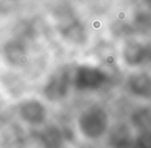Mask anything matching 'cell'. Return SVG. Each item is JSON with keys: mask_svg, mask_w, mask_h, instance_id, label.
Wrapping results in <instances>:
<instances>
[{"mask_svg": "<svg viewBox=\"0 0 151 148\" xmlns=\"http://www.w3.org/2000/svg\"><path fill=\"white\" fill-rule=\"evenodd\" d=\"M108 81V76L101 69L91 65H81L76 69L73 86L78 90H95Z\"/></svg>", "mask_w": 151, "mask_h": 148, "instance_id": "obj_2", "label": "cell"}, {"mask_svg": "<svg viewBox=\"0 0 151 148\" xmlns=\"http://www.w3.org/2000/svg\"><path fill=\"white\" fill-rule=\"evenodd\" d=\"M5 56L13 64H23L26 61L27 52L24 46L19 43L13 42L5 46Z\"/></svg>", "mask_w": 151, "mask_h": 148, "instance_id": "obj_8", "label": "cell"}, {"mask_svg": "<svg viewBox=\"0 0 151 148\" xmlns=\"http://www.w3.org/2000/svg\"><path fill=\"white\" fill-rule=\"evenodd\" d=\"M78 126L84 137L88 139H99L107 131L109 126V117L101 107H90L80 114Z\"/></svg>", "mask_w": 151, "mask_h": 148, "instance_id": "obj_1", "label": "cell"}, {"mask_svg": "<svg viewBox=\"0 0 151 148\" xmlns=\"http://www.w3.org/2000/svg\"><path fill=\"white\" fill-rule=\"evenodd\" d=\"M66 34L69 38V40H73L76 42V40L78 38H82L84 36V29L81 25L79 24H70L69 26H67L66 29Z\"/></svg>", "mask_w": 151, "mask_h": 148, "instance_id": "obj_10", "label": "cell"}, {"mask_svg": "<svg viewBox=\"0 0 151 148\" xmlns=\"http://www.w3.org/2000/svg\"><path fill=\"white\" fill-rule=\"evenodd\" d=\"M19 115L25 122L37 125L45 121L47 117V110L40 100L30 98L20 104Z\"/></svg>", "mask_w": 151, "mask_h": 148, "instance_id": "obj_4", "label": "cell"}, {"mask_svg": "<svg viewBox=\"0 0 151 148\" xmlns=\"http://www.w3.org/2000/svg\"><path fill=\"white\" fill-rule=\"evenodd\" d=\"M40 140L46 148H60L62 145L63 136L58 127L50 126L42 131Z\"/></svg>", "mask_w": 151, "mask_h": 148, "instance_id": "obj_7", "label": "cell"}, {"mask_svg": "<svg viewBox=\"0 0 151 148\" xmlns=\"http://www.w3.org/2000/svg\"><path fill=\"white\" fill-rule=\"evenodd\" d=\"M136 148H151V131H144L138 136Z\"/></svg>", "mask_w": 151, "mask_h": 148, "instance_id": "obj_11", "label": "cell"}, {"mask_svg": "<svg viewBox=\"0 0 151 148\" xmlns=\"http://www.w3.org/2000/svg\"><path fill=\"white\" fill-rule=\"evenodd\" d=\"M129 131L127 127L121 125L114 129L111 135L112 145L116 148H127L129 145Z\"/></svg>", "mask_w": 151, "mask_h": 148, "instance_id": "obj_9", "label": "cell"}, {"mask_svg": "<svg viewBox=\"0 0 151 148\" xmlns=\"http://www.w3.org/2000/svg\"><path fill=\"white\" fill-rule=\"evenodd\" d=\"M69 75L64 71H57L50 78L44 88V94L49 100L57 102L64 98L69 89Z\"/></svg>", "mask_w": 151, "mask_h": 148, "instance_id": "obj_3", "label": "cell"}, {"mask_svg": "<svg viewBox=\"0 0 151 148\" xmlns=\"http://www.w3.org/2000/svg\"><path fill=\"white\" fill-rule=\"evenodd\" d=\"M147 49L139 42H129L123 49V59L129 65H139L147 57Z\"/></svg>", "mask_w": 151, "mask_h": 148, "instance_id": "obj_5", "label": "cell"}, {"mask_svg": "<svg viewBox=\"0 0 151 148\" xmlns=\"http://www.w3.org/2000/svg\"><path fill=\"white\" fill-rule=\"evenodd\" d=\"M128 86L130 91L137 96L146 97L151 95V77L146 73L132 75L129 78Z\"/></svg>", "mask_w": 151, "mask_h": 148, "instance_id": "obj_6", "label": "cell"}]
</instances>
